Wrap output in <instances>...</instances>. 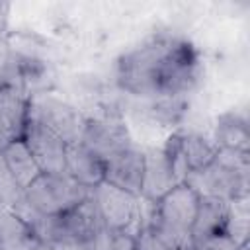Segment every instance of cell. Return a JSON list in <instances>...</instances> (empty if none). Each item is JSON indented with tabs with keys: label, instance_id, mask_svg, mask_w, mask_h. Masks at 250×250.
<instances>
[{
	"label": "cell",
	"instance_id": "1",
	"mask_svg": "<svg viewBox=\"0 0 250 250\" xmlns=\"http://www.w3.org/2000/svg\"><path fill=\"white\" fill-rule=\"evenodd\" d=\"M199 72V55L188 39L154 33L119 57L115 80L121 90L137 98L156 100L186 96L197 84Z\"/></svg>",
	"mask_w": 250,
	"mask_h": 250
},
{
	"label": "cell",
	"instance_id": "2",
	"mask_svg": "<svg viewBox=\"0 0 250 250\" xmlns=\"http://www.w3.org/2000/svg\"><path fill=\"white\" fill-rule=\"evenodd\" d=\"M197 205L199 193L182 182L152 205L145 223L170 250H188L191 246V227Z\"/></svg>",
	"mask_w": 250,
	"mask_h": 250
},
{
	"label": "cell",
	"instance_id": "3",
	"mask_svg": "<svg viewBox=\"0 0 250 250\" xmlns=\"http://www.w3.org/2000/svg\"><path fill=\"white\" fill-rule=\"evenodd\" d=\"M186 184H189L199 197L209 195L225 201L248 197V154L219 148L207 168L188 174Z\"/></svg>",
	"mask_w": 250,
	"mask_h": 250
},
{
	"label": "cell",
	"instance_id": "4",
	"mask_svg": "<svg viewBox=\"0 0 250 250\" xmlns=\"http://www.w3.org/2000/svg\"><path fill=\"white\" fill-rule=\"evenodd\" d=\"M92 195V189L80 186L66 172L39 174L25 189L23 197L27 203L47 217H59Z\"/></svg>",
	"mask_w": 250,
	"mask_h": 250
},
{
	"label": "cell",
	"instance_id": "5",
	"mask_svg": "<svg viewBox=\"0 0 250 250\" xmlns=\"http://www.w3.org/2000/svg\"><path fill=\"white\" fill-rule=\"evenodd\" d=\"M92 199L105 229L111 232H139L143 225V207L139 195L102 182L92 189Z\"/></svg>",
	"mask_w": 250,
	"mask_h": 250
},
{
	"label": "cell",
	"instance_id": "6",
	"mask_svg": "<svg viewBox=\"0 0 250 250\" xmlns=\"http://www.w3.org/2000/svg\"><path fill=\"white\" fill-rule=\"evenodd\" d=\"M29 121H35L61 137L66 145L78 143L84 117L82 113L64 100L51 94H31L29 96Z\"/></svg>",
	"mask_w": 250,
	"mask_h": 250
},
{
	"label": "cell",
	"instance_id": "7",
	"mask_svg": "<svg viewBox=\"0 0 250 250\" xmlns=\"http://www.w3.org/2000/svg\"><path fill=\"white\" fill-rule=\"evenodd\" d=\"M90 152L100 156L104 162L115 152L135 145L125 121L115 113H105L100 117H84V127L78 139Z\"/></svg>",
	"mask_w": 250,
	"mask_h": 250
},
{
	"label": "cell",
	"instance_id": "8",
	"mask_svg": "<svg viewBox=\"0 0 250 250\" xmlns=\"http://www.w3.org/2000/svg\"><path fill=\"white\" fill-rule=\"evenodd\" d=\"M29 92L12 80L0 82V152L23 139L29 121Z\"/></svg>",
	"mask_w": 250,
	"mask_h": 250
},
{
	"label": "cell",
	"instance_id": "9",
	"mask_svg": "<svg viewBox=\"0 0 250 250\" xmlns=\"http://www.w3.org/2000/svg\"><path fill=\"white\" fill-rule=\"evenodd\" d=\"M102 227H104V223H102L98 207L90 195L88 199H84L70 211L51 219L47 244L57 242V240H74V242L86 244Z\"/></svg>",
	"mask_w": 250,
	"mask_h": 250
},
{
	"label": "cell",
	"instance_id": "10",
	"mask_svg": "<svg viewBox=\"0 0 250 250\" xmlns=\"http://www.w3.org/2000/svg\"><path fill=\"white\" fill-rule=\"evenodd\" d=\"M23 141L41 174H59L66 166V143L35 121H27Z\"/></svg>",
	"mask_w": 250,
	"mask_h": 250
},
{
	"label": "cell",
	"instance_id": "11",
	"mask_svg": "<svg viewBox=\"0 0 250 250\" xmlns=\"http://www.w3.org/2000/svg\"><path fill=\"white\" fill-rule=\"evenodd\" d=\"M143 152H145V168H143L139 197L154 205L162 195H166L180 182L162 146H148V148H143Z\"/></svg>",
	"mask_w": 250,
	"mask_h": 250
},
{
	"label": "cell",
	"instance_id": "12",
	"mask_svg": "<svg viewBox=\"0 0 250 250\" xmlns=\"http://www.w3.org/2000/svg\"><path fill=\"white\" fill-rule=\"evenodd\" d=\"M104 182L121 188L133 195H141V182H143V168H145V152L137 145H131L105 162Z\"/></svg>",
	"mask_w": 250,
	"mask_h": 250
},
{
	"label": "cell",
	"instance_id": "13",
	"mask_svg": "<svg viewBox=\"0 0 250 250\" xmlns=\"http://www.w3.org/2000/svg\"><path fill=\"white\" fill-rule=\"evenodd\" d=\"M227 223H229V201L209 195L199 197L195 221L191 227V244L211 236L227 234Z\"/></svg>",
	"mask_w": 250,
	"mask_h": 250
},
{
	"label": "cell",
	"instance_id": "14",
	"mask_svg": "<svg viewBox=\"0 0 250 250\" xmlns=\"http://www.w3.org/2000/svg\"><path fill=\"white\" fill-rule=\"evenodd\" d=\"M64 172L76 180L80 186L94 189L96 186H100L104 182V172H105V164L100 156H96L94 152H90L84 145L80 143H72L66 145V166Z\"/></svg>",
	"mask_w": 250,
	"mask_h": 250
},
{
	"label": "cell",
	"instance_id": "15",
	"mask_svg": "<svg viewBox=\"0 0 250 250\" xmlns=\"http://www.w3.org/2000/svg\"><path fill=\"white\" fill-rule=\"evenodd\" d=\"M211 139L219 148L248 154L250 133H248L246 117L236 113V111H229V113L219 115L215 121V129H213Z\"/></svg>",
	"mask_w": 250,
	"mask_h": 250
},
{
	"label": "cell",
	"instance_id": "16",
	"mask_svg": "<svg viewBox=\"0 0 250 250\" xmlns=\"http://www.w3.org/2000/svg\"><path fill=\"white\" fill-rule=\"evenodd\" d=\"M39 236L8 207H0V250H33Z\"/></svg>",
	"mask_w": 250,
	"mask_h": 250
},
{
	"label": "cell",
	"instance_id": "17",
	"mask_svg": "<svg viewBox=\"0 0 250 250\" xmlns=\"http://www.w3.org/2000/svg\"><path fill=\"white\" fill-rule=\"evenodd\" d=\"M180 150H182V156L186 160L188 170L189 172H199L215 160V156L219 152V146L213 143L211 137H207L203 133L180 131Z\"/></svg>",
	"mask_w": 250,
	"mask_h": 250
},
{
	"label": "cell",
	"instance_id": "18",
	"mask_svg": "<svg viewBox=\"0 0 250 250\" xmlns=\"http://www.w3.org/2000/svg\"><path fill=\"white\" fill-rule=\"evenodd\" d=\"M2 156H4L10 172L14 174L16 182L21 186V189H25L41 174V170H39L35 158L31 156V152H29V148H27L23 139L14 141L12 145H8L2 150Z\"/></svg>",
	"mask_w": 250,
	"mask_h": 250
},
{
	"label": "cell",
	"instance_id": "19",
	"mask_svg": "<svg viewBox=\"0 0 250 250\" xmlns=\"http://www.w3.org/2000/svg\"><path fill=\"white\" fill-rule=\"evenodd\" d=\"M145 109L148 119L158 127H176L188 109V100L186 96H164L148 100Z\"/></svg>",
	"mask_w": 250,
	"mask_h": 250
},
{
	"label": "cell",
	"instance_id": "20",
	"mask_svg": "<svg viewBox=\"0 0 250 250\" xmlns=\"http://www.w3.org/2000/svg\"><path fill=\"white\" fill-rule=\"evenodd\" d=\"M23 195L21 186L16 182L14 174L10 172L2 152H0V207H12Z\"/></svg>",
	"mask_w": 250,
	"mask_h": 250
},
{
	"label": "cell",
	"instance_id": "21",
	"mask_svg": "<svg viewBox=\"0 0 250 250\" xmlns=\"http://www.w3.org/2000/svg\"><path fill=\"white\" fill-rule=\"evenodd\" d=\"M135 250H170V248L154 234V230L146 223H143L139 232L135 234Z\"/></svg>",
	"mask_w": 250,
	"mask_h": 250
},
{
	"label": "cell",
	"instance_id": "22",
	"mask_svg": "<svg viewBox=\"0 0 250 250\" xmlns=\"http://www.w3.org/2000/svg\"><path fill=\"white\" fill-rule=\"evenodd\" d=\"M188 250H236V244L229 234H219L205 238L201 242H193Z\"/></svg>",
	"mask_w": 250,
	"mask_h": 250
},
{
	"label": "cell",
	"instance_id": "23",
	"mask_svg": "<svg viewBox=\"0 0 250 250\" xmlns=\"http://www.w3.org/2000/svg\"><path fill=\"white\" fill-rule=\"evenodd\" d=\"M109 250H135V234L133 232H113Z\"/></svg>",
	"mask_w": 250,
	"mask_h": 250
},
{
	"label": "cell",
	"instance_id": "24",
	"mask_svg": "<svg viewBox=\"0 0 250 250\" xmlns=\"http://www.w3.org/2000/svg\"><path fill=\"white\" fill-rule=\"evenodd\" d=\"M51 250H88L84 242H74V240H57L51 242Z\"/></svg>",
	"mask_w": 250,
	"mask_h": 250
},
{
	"label": "cell",
	"instance_id": "25",
	"mask_svg": "<svg viewBox=\"0 0 250 250\" xmlns=\"http://www.w3.org/2000/svg\"><path fill=\"white\" fill-rule=\"evenodd\" d=\"M8 14H10V6L0 2V37L6 33L8 29Z\"/></svg>",
	"mask_w": 250,
	"mask_h": 250
},
{
	"label": "cell",
	"instance_id": "26",
	"mask_svg": "<svg viewBox=\"0 0 250 250\" xmlns=\"http://www.w3.org/2000/svg\"><path fill=\"white\" fill-rule=\"evenodd\" d=\"M33 250H51V244H47V242H39Z\"/></svg>",
	"mask_w": 250,
	"mask_h": 250
}]
</instances>
